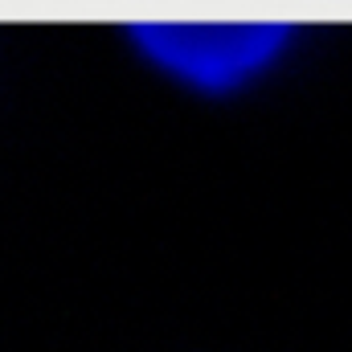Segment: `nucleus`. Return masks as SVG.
Returning <instances> with one entry per match:
<instances>
[{"label": "nucleus", "instance_id": "nucleus-1", "mask_svg": "<svg viewBox=\"0 0 352 352\" xmlns=\"http://www.w3.org/2000/svg\"><path fill=\"white\" fill-rule=\"evenodd\" d=\"M140 37L168 70L221 87L258 70L278 50L283 29L274 25H160V29H144Z\"/></svg>", "mask_w": 352, "mask_h": 352}]
</instances>
